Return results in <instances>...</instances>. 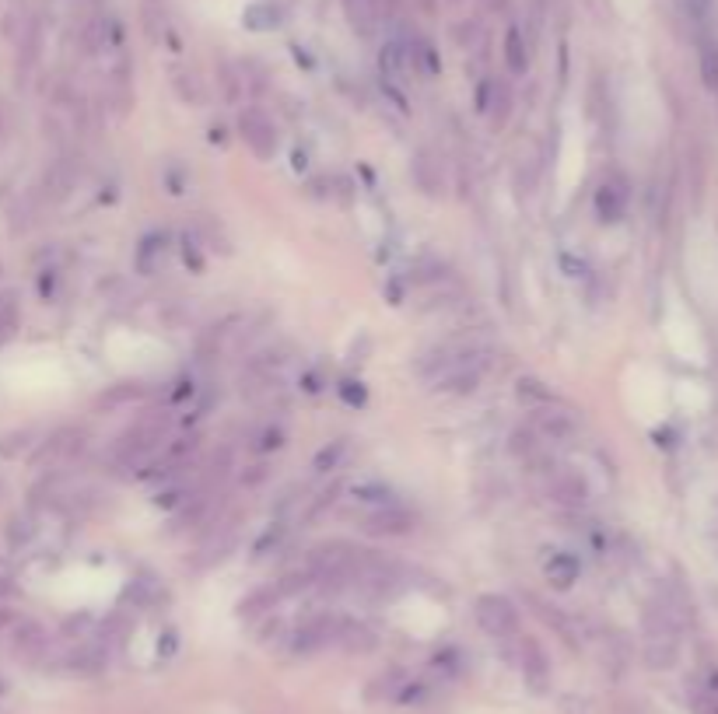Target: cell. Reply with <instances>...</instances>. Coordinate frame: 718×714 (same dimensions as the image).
<instances>
[{
    "mask_svg": "<svg viewBox=\"0 0 718 714\" xmlns=\"http://www.w3.org/2000/svg\"><path fill=\"white\" fill-rule=\"evenodd\" d=\"M403 683H407V672H403V669L382 672V676L375 679L372 686H368V700H379V697L396 700V697H400V690H403Z\"/></svg>",
    "mask_w": 718,
    "mask_h": 714,
    "instance_id": "44dd1931",
    "label": "cell"
},
{
    "mask_svg": "<svg viewBox=\"0 0 718 714\" xmlns=\"http://www.w3.org/2000/svg\"><path fill=\"white\" fill-rule=\"evenodd\" d=\"M46 630L32 620H22L15 627V655L25 658V662H39L46 655Z\"/></svg>",
    "mask_w": 718,
    "mask_h": 714,
    "instance_id": "8fae6325",
    "label": "cell"
},
{
    "mask_svg": "<svg viewBox=\"0 0 718 714\" xmlns=\"http://www.w3.org/2000/svg\"><path fill=\"white\" fill-rule=\"evenodd\" d=\"M529 427L536 431V438H547V441H568L578 434L575 413L564 410V406H557V403L536 406L533 417H529Z\"/></svg>",
    "mask_w": 718,
    "mask_h": 714,
    "instance_id": "5b68a950",
    "label": "cell"
},
{
    "mask_svg": "<svg viewBox=\"0 0 718 714\" xmlns=\"http://www.w3.org/2000/svg\"><path fill=\"white\" fill-rule=\"evenodd\" d=\"M417 515L407 508H400V504H386V508H375L372 515L361 522V529L368 532V536H407L410 529H414Z\"/></svg>",
    "mask_w": 718,
    "mask_h": 714,
    "instance_id": "8992f818",
    "label": "cell"
},
{
    "mask_svg": "<svg viewBox=\"0 0 718 714\" xmlns=\"http://www.w3.org/2000/svg\"><path fill=\"white\" fill-rule=\"evenodd\" d=\"M284 21V11L277 4H249L246 14H242V25L249 28V32H274V28H281Z\"/></svg>",
    "mask_w": 718,
    "mask_h": 714,
    "instance_id": "2e32d148",
    "label": "cell"
},
{
    "mask_svg": "<svg viewBox=\"0 0 718 714\" xmlns=\"http://www.w3.org/2000/svg\"><path fill=\"white\" fill-rule=\"evenodd\" d=\"M505 63L512 74H526V67H529L526 39H522V32L515 25L508 28V35H505Z\"/></svg>",
    "mask_w": 718,
    "mask_h": 714,
    "instance_id": "ffe728a7",
    "label": "cell"
},
{
    "mask_svg": "<svg viewBox=\"0 0 718 714\" xmlns=\"http://www.w3.org/2000/svg\"><path fill=\"white\" fill-rule=\"evenodd\" d=\"M512 452L515 455H533L536 452V431L533 427H519V431H512Z\"/></svg>",
    "mask_w": 718,
    "mask_h": 714,
    "instance_id": "83f0119b",
    "label": "cell"
},
{
    "mask_svg": "<svg viewBox=\"0 0 718 714\" xmlns=\"http://www.w3.org/2000/svg\"><path fill=\"white\" fill-rule=\"evenodd\" d=\"M585 497H589V487L578 473H557L550 480V501L561 504V508H582Z\"/></svg>",
    "mask_w": 718,
    "mask_h": 714,
    "instance_id": "30bf717a",
    "label": "cell"
},
{
    "mask_svg": "<svg viewBox=\"0 0 718 714\" xmlns=\"http://www.w3.org/2000/svg\"><path fill=\"white\" fill-rule=\"evenodd\" d=\"M515 396L522 399L526 406H547V403H557L554 399V392L547 389V385L540 382V378H533V375H522L519 382H515Z\"/></svg>",
    "mask_w": 718,
    "mask_h": 714,
    "instance_id": "ac0fdd59",
    "label": "cell"
},
{
    "mask_svg": "<svg viewBox=\"0 0 718 714\" xmlns=\"http://www.w3.org/2000/svg\"><path fill=\"white\" fill-rule=\"evenodd\" d=\"M281 599H284L281 585H277V581H270V585L256 588V592H249L246 599L239 602V616H242V620H253V616H260V613H267V609H274Z\"/></svg>",
    "mask_w": 718,
    "mask_h": 714,
    "instance_id": "5bb4252c",
    "label": "cell"
},
{
    "mask_svg": "<svg viewBox=\"0 0 718 714\" xmlns=\"http://www.w3.org/2000/svg\"><path fill=\"white\" fill-rule=\"evenodd\" d=\"M337 644H340V648H344V651H351V655H365V651H375L379 637H375L372 630L365 627V623L344 620V627H340Z\"/></svg>",
    "mask_w": 718,
    "mask_h": 714,
    "instance_id": "9a60e30c",
    "label": "cell"
},
{
    "mask_svg": "<svg viewBox=\"0 0 718 714\" xmlns=\"http://www.w3.org/2000/svg\"><path fill=\"white\" fill-rule=\"evenodd\" d=\"M18 329V305L15 298H0V343H8Z\"/></svg>",
    "mask_w": 718,
    "mask_h": 714,
    "instance_id": "cb8c5ba5",
    "label": "cell"
},
{
    "mask_svg": "<svg viewBox=\"0 0 718 714\" xmlns=\"http://www.w3.org/2000/svg\"><path fill=\"white\" fill-rule=\"evenodd\" d=\"M543 574H547V581L554 588H571L578 581V574H582V564H578L575 553H554V557L543 564Z\"/></svg>",
    "mask_w": 718,
    "mask_h": 714,
    "instance_id": "7c38bea8",
    "label": "cell"
},
{
    "mask_svg": "<svg viewBox=\"0 0 718 714\" xmlns=\"http://www.w3.org/2000/svg\"><path fill=\"white\" fill-rule=\"evenodd\" d=\"M169 424H172L169 410L144 413L134 427H127V431L120 434V441H116V462H120L123 469L130 466L137 469L144 466V462H151L158 455V448H162L165 434H169Z\"/></svg>",
    "mask_w": 718,
    "mask_h": 714,
    "instance_id": "6da1fadb",
    "label": "cell"
},
{
    "mask_svg": "<svg viewBox=\"0 0 718 714\" xmlns=\"http://www.w3.org/2000/svg\"><path fill=\"white\" fill-rule=\"evenodd\" d=\"M186 263H193V270H204V259H200V252H197V245L190 242V238H186Z\"/></svg>",
    "mask_w": 718,
    "mask_h": 714,
    "instance_id": "1f68e13d",
    "label": "cell"
},
{
    "mask_svg": "<svg viewBox=\"0 0 718 714\" xmlns=\"http://www.w3.org/2000/svg\"><path fill=\"white\" fill-rule=\"evenodd\" d=\"M340 627H344V620H340L337 613L309 616V620L295 630V637H291V651H295V655H316V651L337 644Z\"/></svg>",
    "mask_w": 718,
    "mask_h": 714,
    "instance_id": "3957f363",
    "label": "cell"
},
{
    "mask_svg": "<svg viewBox=\"0 0 718 714\" xmlns=\"http://www.w3.org/2000/svg\"><path fill=\"white\" fill-rule=\"evenodd\" d=\"M473 616H477L480 630L491 634L494 641H508V637H519V606H515L508 595L501 592H484L473 606Z\"/></svg>",
    "mask_w": 718,
    "mask_h": 714,
    "instance_id": "7a4b0ae2",
    "label": "cell"
},
{
    "mask_svg": "<svg viewBox=\"0 0 718 714\" xmlns=\"http://www.w3.org/2000/svg\"><path fill=\"white\" fill-rule=\"evenodd\" d=\"M85 434L78 431V427H60L53 438H46V445L39 448V455H36V462L39 466H46V462H64V459H71V455H78L81 452V445H85Z\"/></svg>",
    "mask_w": 718,
    "mask_h": 714,
    "instance_id": "9c48e42d",
    "label": "cell"
},
{
    "mask_svg": "<svg viewBox=\"0 0 718 714\" xmlns=\"http://www.w3.org/2000/svg\"><path fill=\"white\" fill-rule=\"evenodd\" d=\"M519 651H522V676H526V686L533 693H547V686H550L547 651L540 648L536 637H519Z\"/></svg>",
    "mask_w": 718,
    "mask_h": 714,
    "instance_id": "52a82bcc",
    "label": "cell"
},
{
    "mask_svg": "<svg viewBox=\"0 0 718 714\" xmlns=\"http://www.w3.org/2000/svg\"><path fill=\"white\" fill-rule=\"evenodd\" d=\"M592 207H596V217L603 224H617L620 217L627 214V182L617 179V175L603 179V182H599V189H596V200H592Z\"/></svg>",
    "mask_w": 718,
    "mask_h": 714,
    "instance_id": "ba28073f",
    "label": "cell"
},
{
    "mask_svg": "<svg viewBox=\"0 0 718 714\" xmlns=\"http://www.w3.org/2000/svg\"><path fill=\"white\" fill-rule=\"evenodd\" d=\"M337 392L347 406H365L368 403V389L361 382H354V378H344V382L337 385Z\"/></svg>",
    "mask_w": 718,
    "mask_h": 714,
    "instance_id": "d4e9b609",
    "label": "cell"
},
{
    "mask_svg": "<svg viewBox=\"0 0 718 714\" xmlns=\"http://www.w3.org/2000/svg\"><path fill=\"white\" fill-rule=\"evenodd\" d=\"M281 536H284V525L281 522H277V525H270V529L267 532H263V539H256V546H253V553H256V557H263V553H267V546L270 543H281Z\"/></svg>",
    "mask_w": 718,
    "mask_h": 714,
    "instance_id": "f546056e",
    "label": "cell"
},
{
    "mask_svg": "<svg viewBox=\"0 0 718 714\" xmlns=\"http://www.w3.org/2000/svg\"><path fill=\"white\" fill-rule=\"evenodd\" d=\"M165 256H169V235L155 231V235H148L141 245H137L134 263H137V270H141V273H155L158 266L165 263Z\"/></svg>",
    "mask_w": 718,
    "mask_h": 714,
    "instance_id": "4fadbf2b",
    "label": "cell"
},
{
    "mask_svg": "<svg viewBox=\"0 0 718 714\" xmlns=\"http://www.w3.org/2000/svg\"><path fill=\"white\" fill-rule=\"evenodd\" d=\"M701 81L708 91H718V39L711 32L701 39Z\"/></svg>",
    "mask_w": 718,
    "mask_h": 714,
    "instance_id": "d6986e66",
    "label": "cell"
},
{
    "mask_svg": "<svg viewBox=\"0 0 718 714\" xmlns=\"http://www.w3.org/2000/svg\"><path fill=\"white\" fill-rule=\"evenodd\" d=\"M354 497L365 504H375V508H386V504H396L393 490L386 487V483H358L354 487Z\"/></svg>",
    "mask_w": 718,
    "mask_h": 714,
    "instance_id": "603a6c76",
    "label": "cell"
},
{
    "mask_svg": "<svg viewBox=\"0 0 718 714\" xmlns=\"http://www.w3.org/2000/svg\"><path fill=\"white\" fill-rule=\"evenodd\" d=\"M711 4H715V0H687V11H690V18L694 21H704L711 14Z\"/></svg>",
    "mask_w": 718,
    "mask_h": 714,
    "instance_id": "4dcf8cb0",
    "label": "cell"
},
{
    "mask_svg": "<svg viewBox=\"0 0 718 714\" xmlns=\"http://www.w3.org/2000/svg\"><path fill=\"white\" fill-rule=\"evenodd\" d=\"M277 448H284V431L281 427H267L256 441V452H277Z\"/></svg>",
    "mask_w": 718,
    "mask_h": 714,
    "instance_id": "f1b7e54d",
    "label": "cell"
},
{
    "mask_svg": "<svg viewBox=\"0 0 718 714\" xmlns=\"http://www.w3.org/2000/svg\"><path fill=\"white\" fill-rule=\"evenodd\" d=\"M347 448H351V441L347 438H337V441H330V445H323L319 448V455H316V462H312V469H316V473H330V469H337L340 459L347 455Z\"/></svg>",
    "mask_w": 718,
    "mask_h": 714,
    "instance_id": "7402d4cb",
    "label": "cell"
},
{
    "mask_svg": "<svg viewBox=\"0 0 718 714\" xmlns=\"http://www.w3.org/2000/svg\"><path fill=\"white\" fill-rule=\"evenodd\" d=\"M46 186H53V196H57V200H60V196L71 193V186H74V172H71V168H67V165H57V168H53V182L46 179Z\"/></svg>",
    "mask_w": 718,
    "mask_h": 714,
    "instance_id": "4316f807",
    "label": "cell"
},
{
    "mask_svg": "<svg viewBox=\"0 0 718 714\" xmlns=\"http://www.w3.org/2000/svg\"><path fill=\"white\" fill-rule=\"evenodd\" d=\"M151 392V385L148 382H141V378H134V382H116V385H109L106 392L99 396V406H130V403H137V399H144Z\"/></svg>",
    "mask_w": 718,
    "mask_h": 714,
    "instance_id": "e0dca14e",
    "label": "cell"
},
{
    "mask_svg": "<svg viewBox=\"0 0 718 714\" xmlns=\"http://www.w3.org/2000/svg\"><path fill=\"white\" fill-rule=\"evenodd\" d=\"M239 133L256 158L270 161L277 154V126L263 109H246L239 116Z\"/></svg>",
    "mask_w": 718,
    "mask_h": 714,
    "instance_id": "277c9868",
    "label": "cell"
},
{
    "mask_svg": "<svg viewBox=\"0 0 718 714\" xmlns=\"http://www.w3.org/2000/svg\"><path fill=\"white\" fill-rule=\"evenodd\" d=\"M347 14H351L354 28H361V32L372 28V0H347Z\"/></svg>",
    "mask_w": 718,
    "mask_h": 714,
    "instance_id": "484cf974",
    "label": "cell"
},
{
    "mask_svg": "<svg viewBox=\"0 0 718 714\" xmlns=\"http://www.w3.org/2000/svg\"><path fill=\"white\" fill-rule=\"evenodd\" d=\"M267 480V466H253V473H242V483H249V487H253V483H263Z\"/></svg>",
    "mask_w": 718,
    "mask_h": 714,
    "instance_id": "d6a6232c",
    "label": "cell"
}]
</instances>
